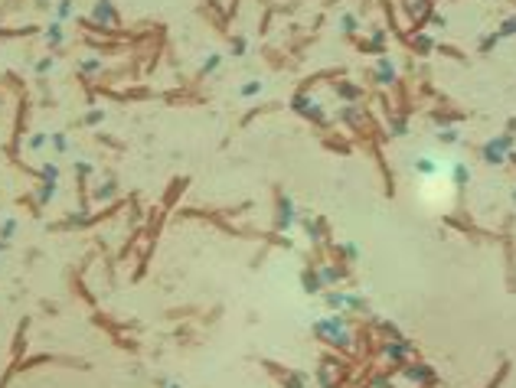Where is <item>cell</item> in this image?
I'll return each instance as SVG.
<instances>
[{"mask_svg": "<svg viewBox=\"0 0 516 388\" xmlns=\"http://www.w3.org/2000/svg\"><path fill=\"white\" fill-rule=\"evenodd\" d=\"M317 333H321V336H327L330 342H336L340 349H350V342H353L350 330H346V323H343V320H340V317L321 320V323H317Z\"/></svg>", "mask_w": 516, "mask_h": 388, "instance_id": "obj_1", "label": "cell"}, {"mask_svg": "<svg viewBox=\"0 0 516 388\" xmlns=\"http://www.w3.org/2000/svg\"><path fill=\"white\" fill-rule=\"evenodd\" d=\"M510 150H513V134H503V137L487 140L480 154H484V160H487V163H503Z\"/></svg>", "mask_w": 516, "mask_h": 388, "instance_id": "obj_2", "label": "cell"}, {"mask_svg": "<svg viewBox=\"0 0 516 388\" xmlns=\"http://www.w3.org/2000/svg\"><path fill=\"white\" fill-rule=\"evenodd\" d=\"M92 20L102 30H108V26H118V10H115V3L111 0H95V7H92Z\"/></svg>", "mask_w": 516, "mask_h": 388, "instance_id": "obj_3", "label": "cell"}, {"mask_svg": "<svg viewBox=\"0 0 516 388\" xmlns=\"http://www.w3.org/2000/svg\"><path fill=\"white\" fill-rule=\"evenodd\" d=\"M415 170L422 173V176H435V173L441 170V163L435 160L431 154H422V157H415Z\"/></svg>", "mask_w": 516, "mask_h": 388, "instance_id": "obj_4", "label": "cell"}, {"mask_svg": "<svg viewBox=\"0 0 516 388\" xmlns=\"http://www.w3.org/2000/svg\"><path fill=\"white\" fill-rule=\"evenodd\" d=\"M294 225V199L284 196L281 199V216H278V228H291Z\"/></svg>", "mask_w": 516, "mask_h": 388, "instance_id": "obj_5", "label": "cell"}, {"mask_svg": "<svg viewBox=\"0 0 516 388\" xmlns=\"http://www.w3.org/2000/svg\"><path fill=\"white\" fill-rule=\"evenodd\" d=\"M451 183H454V186L470 183V166H467V163H451Z\"/></svg>", "mask_w": 516, "mask_h": 388, "instance_id": "obj_6", "label": "cell"}, {"mask_svg": "<svg viewBox=\"0 0 516 388\" xmlns=\"http://www.w3.org/2000/svg\"><path fill=\"white\" fill-rule=\"evenodd\" d=\"M392 82H395V62L379 59V85H392Z\"/></svg>", "mask_w": 516, "mask_h": 388, "instance_id": "obj_7", "label": "cell"}, {"mask_svg": "<svg viewBox=\"0 0 516 388\" xmlns=\"http://www.w3.org/2000/svg\"><path fill=\"white\" fill-rule=\"evenodd\" d=\"M261 88H265V82H261V78H249V82H245L239 92H242V98H258V95H261Z\"/></svg>", "mask_w": 516, "mask_h": 388, "instance_id": "obj_8", "label": "cell"}, {"mask_svg": "<svg viewBox=\"0 0 516 388\" xmlns=\"http://www.w3.org/2000/svg\"><path fill=\"white\" fill-rule=\"evenodd\" d=\"M78 72H82V75H98V72H102V59H95V55L82 59V62H78Z\"/></svg>", "mask_w": 516, "mask_h": 388, "instance_id": "obj_9", "label": "cell"}, {"mask_svg": "<svg viewBox=\"0 0 516 388\" xmlns=\"http://www.w3.org/2000/svg\"><path fill=\"white\" fill-rule=\"evenodd\" d=\"M304 232H307V238H311V241H321L323 238V222H321V219H314V222L307 219V222H304Z\"/></svg>", "mask_w": 516, "mask_h": 388, "instance_id": "obj_10", "label": "cell"}, {"mask_svg": "<svg viewBox=\"0 0 516 388\" xmlns=\"http://www.w3.org/2000/svg\"><path fill=\"white\" fill-rule=\"evenodd\" d=\"M72 0H59L56 3V23H65V20H72Z\"/></svg>", "mask_w": 516, "mask_h": 388, "instance_id": "obj_11", "label": "cell"}, {"mask_svg": "<svg viewBox=\"0 0 516 388\" xmlns=\"http://www.w3.org/2000/svg\"><path fill=\"white\" fill-rule=\"evenodd\" d=\"M115 186H118V183H115V179L108 176V179H105V183H98V186H95V199H98V202H102V199H111V193H115Z\"/></svg>", "mask_w": 516, "mask_h": 388, "instance_id": "obj_12", "label": "cell"}, {"mask_svg": "<svg viewBox=\"0 0 516 388\" xmlns=\"http://www.w3.org/2000/svg\"><path fill=\"white\" fill-rule=\"evenodd\" d=\"M321 280H323V284H340V280H343V271L333 268V264H327V268L321 271Z\"/></svg>", "mask_w": 516, "mask_h": 388, "instance_id": "obj_13", "label": "cell"}, {"mask_svg": "<svg viewBox=\"0 0 516 388\" xmlns=\"http://www.w3.org/2000/svg\"><path fill=\"white\" fill-rule=\"evenodd\" d=\"M46 43L49 46H59V43H63V23H49L46 26Z\"/></svg>", "mask_w": 516, "mask_h": 388, "instance_id": "obj_14", "label": "cell"}, {"mask_svg": "<svg viewBox=\"0 0 516 388\" xmlns=\"http://www.w3.org/2000/svg\"><path fill=\"white\" fill-rule=\"evenodd\" d=\"M356 26H360V20H356L353 13H343L340 16V23H336V30L340 33H356Z\"/></svg>", "mask_w": 516, "mask_h": 388, "instance_id": "obj_15", "label": "cell"}, {"mask_svg": "<svg viewBox=\"0 0 516 388\" xmlns=\"http://www.w3.org/2000/svg\"><path fill=\"white\" fill-rule=\"evenodd\" d=\"M39 176L46 179V183H59V166H56V163H43Z\"/></svg>", "mask_w": 516, "mask_h": 388, "instance_id": "obj_16", "label": "cell"}, {"mask_svg": "<svg viewBox=\"0 0 516 388\" xmlns=\"http://www.w3.org/2000/svg\"><path fill=\"white\" fill-rule=\"evenodd\" d=\"M336 92L343 95L346 101H356V98H360V88H356V85H350V82H340V85H336Z\"/></svg>", "mask_w": 516, "mask_h": 388, "instance_id": "obj_17", "label": "cell"}, {"mask_svg": "<svg viewBox=\"0 0 516 388\" xmlns=\"http://www.w3.org/2000/svg\"><path fill=\"white\" fill-rule=\"evenodd\" d=\"M304 287H307V290H321V287H323L321 274H317V271H307V274H304Z\"/></svg>", "mask_w": 516, "mask_h": 388, "instance_id": "obj_18", "label": "cell"}, {"mask_svg": "<svg viewBox=\"0 0 516 388\" xmlns=\"http://www.w3.org/2000/svg\"><path fill=\"white\" fill-rule=\"evenodd\" d=\"M49 140H53L56 154H65V150H69V137H65V134H59V131H56V134H53V137H49Z\"/></svg>", "mask_w": 516, "mask_h": 388, "instance_id": "obj_19", "label": "cell"}, {"mask_svg": "<svg viewBox=\"0 0 516 388\" xmlns=\"http://www.w3.org/2000/svg\"><path fill=\"white\" fill-rule=\"evenodd\" d=\"M219 62H222V55H219V53H212L209 59H203V72H206V75H212V72L219 69Z\"/></svg>", "mask_w": 516, "mask_h": 388, "instance_id": "obj_20", "label": "cell"}, {"mask_svg": "<svg viewBox=\"0 0 516 388\" xmlns=\"http://www.w3.org/2000/svg\"><path fill=\"white\" fill-rule=\"evenodd\" d=\"M13 232H16V219H3V228H0V241L13 238Z\"/></svg>", "mask_w": 516, "mask_h": 388, "instance_id": "obj_21", "label": "cell"}, {"mask_svg": "<svg viewBox=\"0 0 516 388\" xmlns=\"http://www.w3.org/2000/svg\"><path fill=\"white\" fill-rule=\"evenodd\" d=\"M386 352H389L392 359H405L408 346H405V342H392V346H386Z\"/></svg>", "mask_w": 516, "mask_h": 388, "instance_id": "obj_22", "label": "cell"}, {"mask_svg": "<svg viewBox=\"0 0 516 388\" xmlns=\"http://www.w3.org/2000/svg\"><path fill=\"white\" fill-rule=\"evenodd\" d=\"M405 131H408L405 121H402V117H392V124H389V134H392V137H402Z\"/></svg>", "mask_w": 516, "mask_h": 388, "instance_id": "obj_23", "label": "cell"}, {"mask_svg": "<svg viewBox=\"0 0 516 388\" xmlns=\"http://www.w3.org/2000/svg\"><path fill=\"white\" fill-rule=\"evenodd\" d=\"M53 199H56V183H46V186L39 189V202L46 206V202H53Z\"/></svg>", "mask_w": 516, "mask_h": 388, "instance_id": "obj_24", "label": "cell"}, {"mask_svg": "<svg viewBox=\"0 0 516 388\" xmlns=\"http://www.w3.org/2000/svg\"><path fill=\"white\" fill-rule=\"evenodd\" d=\"M53 69H56V59H53V55H46V59H39V62H36L39 75H46V72H53Z\"/></svg>", "mask_w": 516, "mask_h": 388, "instance_id": "obj_25", "label": "cell"}, {"mask_svg": "<svg viewBox=\"0 0 516 388\" xmlns=\"http://www.w3.org/2000/svg\"><path fill=\"white\" fill-rule=\"evenodd\" d=\"M327 303L333 307V310H343L346 307V294H327Z\"/></svg>", "mask_w": 516, "mask_h": 388, "instance_id": "obj_26", "label": "cell"}, {"mask_svg": "<svg viewBox=\"0 0 516 388\" xmlns=\"http://www.w3.org/2000/svg\"><path fill=\"white\" fill-rule=\"evenodd\" d=\"M497 43H500V33H487L484 43H480V49H484V53H490V49L497 46Z\"/></svg>", "mask_w": 516, "mask_h": 388, "instance_id": "obj_27", "label": "cell"}, {"mask_svg": "<svg viewBox=\"0 0 516 388\" xmlns=\"http://www.w3.org/2000/svg\"><path fill=\"white\" fill-rule=\"evenodd\" d=\"M249 53V43H245V36H235V43H232V55H245Z\"/></svg>", "mask_w": 516, "mask_h": 388, "instance_id": "obj_28", "label": "cell"}, {"mask_svg": "<svg viewBox=\"0 0 516 388\" xmlns=\"http://www.w3.org/2000/svg\"><path fill=\"white\" fill-rule=\"evenodd\" d=\"M46 140H49L46 134H33V137H30V150H43V147H46Z\"/></svg>", "mask_w": 516, "mask_h": 388, "instance_id": "obj_29", "label": "cell"}, {"mask_svg": "<svg viewBox=\"0 0 516 388\" xmlns=\"http://www.w3.org/2000/svg\"><path fill=\"white\" fill-rule=\"evenodd\" d=\"M418 49H422V53H431V49H435V39H431L428 33H422V36H418Z\"/></svg>", "mask_w": 516, "mask_h": 388, "instance_id": "obj_30", "label": "cell"}, {"mask_svg": "<svg viewBox=\"0 0 516 388\" xmlns=\"http://www.w3.org/2000/svg\"><path fill=\"white\" fill-rule=\"evenodd\" d=\"M346 307H353V310H366V300L356 297V294H350V297H346Z\"/></svg>", "mask_w": 516, "mask_h": 388, "instance_id": "obj_31", "label": "cell"}, {"mask_svg": "<svg viewBox=\"0 0 516 388\" xmlns=\"http://www.w3.org/2000/svg\"><path fill=\"white\" fill-rule=\"evenodd\" d=\"M102 121H105V111H98V108L85 114V124H102Z\"/></svg>", "mask_w": 516, "mask_h": 388, "instance_id": "obj_32", "label": "cell"}, {"mask_svg": "<svg viewBox=\"0 0 516 388\" xmlns=\"http://www.w3.org/2000/svg\"><path fill=\"white\" fill-rule=\"evenodd\" d=\"M510 33H516V16H510L507 23L500 26V36H510Z\"/></svg>", "mask_w": 516, "mask_h": 388, "instance_id": "obj_33", "label": "cell"}, {"mask_svg": "<svg viewBox=\"0 0 516 388\" xmlns=\"http://www.w3.org/2000/svg\"><path fill=\"white\" fill-rule=\"evenodd\" d=\"M343 258L356 261V258H360V248H356V245H343Z\"/></svg>", "mask_w": 516, "mask_h": 388, "instance_id": "obj_34", "label": "cell"}, {"mask_svg": "<svg viewBox=\"0 0 516 388\" xmlns=\"http://www.w3.org/2000/svg\"><path fill=\"white\" fill-rule=\"evenodd\" d=\"M412 10H418V16H425V13H428L431 7H428V3H425V0H415V3H412Z\"/></svg>", "mask_w": 516, "mask_h": 388, "instance_id": "obj_35", "label": "cell"}, {"mask_svg": "<svg viewBox=\"0 0 516 388\" xmlns=\"http://www.w3.org/2000/svg\"><path fill=\"white\" fill-rule=\"evenodd\" d=\"M75 170H78V176H88V173H92V163H75Z\"/></svg>", "mask_w": 516, "mask_h": 388, "instance_id": "obj_36", "label": "cell"}, {"mask_svg": "<svg viewBox=\"0 0 516 388\" xmlns=\"http://www.w3.org/2000/svg\"><path fill=\"white\" fill-rule=\"evenodd\" d=\"M431 23H435V26H441V30H445V26H448V20H445V16H441V13H435V16H431Z\"/></svg>", "mask_w": 516, "mask_h": 388, "instance_id": "obj_37", "label": "cell"}, {"mask_svg": "<svg viewBox=\"0 0 516 388\" xmlns=\"http://www.w3.org/2000/svg\"><path fill=\"white\" fill-rule=\"evenodd\" d=\"M164 388H180V385H177V382H164Z\"/></svg>", "mask_w": 516, "mask_h": 388, "instance_id": "obj_38", "label": "cell"}, {"mask_svg": "<svg viewBox=\"0 0 516 388\" xmlns=\"http://www.w3.org/2000/svg\"><path fill=\"white\" fill-rule=\"evenodd\" d=\"M510 131H516V121H510Z\"/></svg>", "mask_w": 516, "mask_h": 388, "instance_id": "obj_39", "label": "cell"}, {"mask_svg": "<svg viewBox=\"0 0 516 388\" xmlns=\"http://www.w3.org/2000/svg\"><path fill=\"white\" fill-rule=\"evenodd\" d=\"M513 202H516V189H513Z\"/></svg>", "mask_w": 516, "mask_h": 388, "instance_id": "obj_40", "label": "cell"}]
</instances>
